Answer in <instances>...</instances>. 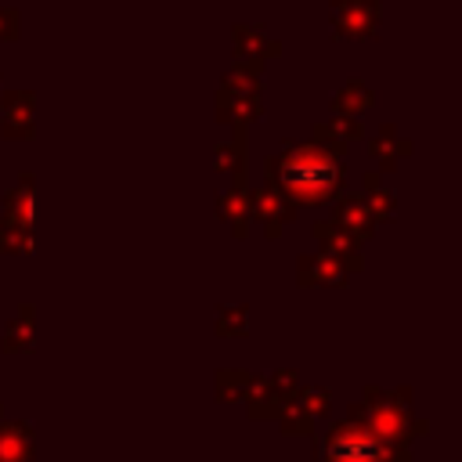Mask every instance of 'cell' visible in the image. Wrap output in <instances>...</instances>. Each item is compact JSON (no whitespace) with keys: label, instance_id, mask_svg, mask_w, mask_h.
<instances>
[{"label":"cell","instance_id":"cell-6","mask_svg":"<svg viewBox=\"0 0 462 462\" xmlns=\"http://www.w3.org/2000/svg\"><path fill=\"white\" fill-rule=\"evenodd\" d=\"M296 404H300L310 419L328 415V393H325L321 386H303V390H296Z\"/></svg>","mask_w":462,"mask_h":462},{"label":"cell","instance_id":"cell-2","mask_svg":"<svg viewBox=\"0 0 462 462\" xmlns=\"http://www.w3.org/2000/svg\"><path fill=\"white\" fill-rule=\"evenodd\" d=\"M321 462H415L411 448H390L357 422H336L321 444Z\"/></svg>","mask_w":462,"mask_h":462},{"label":"cell","instance_id":"cell-3","mask_svg":"<svg viewBox=\"0 0 462 462\" xmlns=\"http://www.w3.org/2000/svg\"><path fill=\"white\" fill-rule=\"evenodd\" d=\"M0 462H36V437L29 422H0Z\"/></svg>","mask_w":462,"mask_h":462},{"label":"cell","instance_id":"cell-5","mask_svg":"<svg viewBox=\"0 0 462 462\" xmlns=\"http://www.w3.org/2000/svg\"><path fill=\"white\" fill-rule=\"evenodd\" d=\"M249 383H253V375H245V372H220L217 375V397L220 401H238V397H245Z\"/></svg>","mask_w":462,"mask_h":462},{"label":"cell","instance_id":"cell-7","mask_svg":"<svg viewBox=\"0 0 462 462\" xmlns=\"http://www.w3.org/2000/svg\"><path fill=\"white\" fill-rule=\"evenodd\" d=\"M0 415H4V408H0Z\"/></svg>","mask_w":462,"mask_h":462},{"label":"cell","instance_id":"cell-1","mask_svg":"<svg viewBox=\"0 0 462 462\" xmlns=\"http://www.w3.org/2000/svg\"><path fill=\"white\" fill-rule=\"evenodd\" d=\"M350 422L365 426L372 437H379L390 448H411V437H422L430 430L422 419L411 415L408 390H397V393L386 397L375 386H368L365 397L350 408Z\"/></svg>","mask_w":462,"mask_h":462},{"label":"cell","instance_id":"cell-4","mask_svg":"<svg viewBox=\"0 0 462 462\" xmlns=\"http://www.w3.org/2000/svg\"><path fill=\"white\" fill-rule=\"evenodd\" d=\"M278 419H282V430L285 433H296V437H310L314 433V419L296 404V397L278 411Z\"/></svg>","mask_w":462,"mask_h":462}]
</instances>
